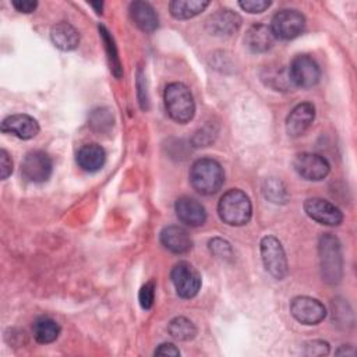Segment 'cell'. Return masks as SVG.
<instances>
[{"label": "cell", "instance_id": "6da1fadb", "mask_svg": "<svg viewBox=\"0 0 357 357\" xmlns=\"http://www.w3.org/2000/svg\"><path fill=\"white\" fill-rule=\"evenodd\" d=\"M318 257L321 278L328 284H336L343 276L342 245L336 236L324 233L318 240Z\"/></svg>", "mask_w": 357, "mask_h": 357}, {"label": "cell", "instance_id": "7a4b0ae2", "mask_svg": "<svg viewBox=\"0 0 357 357\" xmlns=\"http://www.w3.org/2000/svg\"><path fill=\"white\" fill-rule=\"evenodd\" d=\"M191 187L201 195L218 192L225 183L222 165L212 158L197 159L190 169Z\"/></svg>", "mask_w": 357, "mask_h": 357}, {"label": "cell", "instance_id": "3957f363", "mask_svg": "<svg viewBox=\"0 0 357 357\" xmlns=\"http://www.w3.org/2000/svg\"><path fill=\"white\" fill-rule=\"evenodd\" d=\"M218 215L220 220L229 226H244L252 216V205L250 197L238 190L226 191L218 204Z\"/></svg>", "mask_w": 357, "mask_h": 357}, {"label": "cell", "instance_id": "277c9868", "mask_svg": "<svg viewBox=\"0 0 357 357\" xmlns=\"http://www.w3.org/2000/svg\"><path fill=\"white\" fill-rule=\"evenodd\" d=\"M165 107L172 120L180 124L188 123L195 114V102L190 88L183 82H170L163 93Z\"/></svg>", "mask_w": 357, "mask_h": 357}, {"label": "cell", "instance_id": "5b68a950", "mask_svg": "<svg viewBox=\"0 0 357 357\" xmlns=\"http://www.w3.org/2000/svg\"><path fill=\"white\" fill-rule=\"evenodd\" d=\"M261 258L266 272L278 280L287 276L289 265L282 243L275 236H265L259 244Z\"/></svg>", "mask_w": 357, "mask_h": 357}, {"label": "cell", "instance_id": "8992f818", "mask_svg": "<svg viewBox=\"0 0 357 357\" xmlns=\"http://www.w3.org/2000/svg\"><path fill=\"white\" fill-rule=\"evenodd\" d=\"M170 279L181 298H192L201 289V275L187 261H180L172 268Z\"/></svg>", "mask_w": 357, "mask_h": 357}, {"label": "cell", "instance_id": "52a82bcc", "mask_svg": "<svg viewBox=\"0 0 357 357\" xmlns=\"http://www.w3.org/2000/svg\"><path fill=\"white\" fill-rule=\"evenodd\" d=\"M304 28H305V18L298 10L283 8V10H279L272 17L271 29L275 38L290 40L301 35Z\"/></svg>", "mask_w": 357, "mask_h": 357}, {"label": "cell", "instance_id": "ba28073f", "mask_svg": "<svg viewBox=\"0 0 357 357\" xmlns=\"http://www.w3.org/2000/svg\"><path fill=\"white\" fill-rule=\"evenodd\" d=\"M287 73L291 84L298 88H312L321 78L318 63L308 54H297L291 60Z\"/></svg>", "mask_w": 357, "mask_h": 357}, {"label": "cell", "instance_id": "9c48e42d", "mask_svg": "<svg viewBox=\"0 0 357 357\" xmlns=\"http://www.w3.org/2000/svg\"><path fill=\"white\" fill-rule=\"evenodd\" d=\"M290 314L303 325H318L326 317V308L314 297L297 296L290 301Z\"/></svg>", "mask_w": 357, "mask_h": 357}, {"label": "cell", "instance_id": "30bf717a", "mask_svg": "<svg viewBox=\"0 0 357 357\" xmlns=\"http://www.w3.org/2000/svg\"><path fill=\"white\" fill-rule=\"evenodd\" d=\"M293 166L297 174L308 181H321L329 174L331 170L329 162L324 156L312 152L298 153L294 158Z\"/></svg>", "mask_w": 357, "mask_h": 357}, {"label": "cell", "instance_id": "8fae6325", "mask_svg": "<svg viewBox=\"0 0 357 357\" xmlns=\"http://www.w3.org/2000/svg\"><path fill=\"white\" fill-rule=\"evenodd\" d=\"M53 163L43 151L28 152L21 162V173L31 183H45L52 176Z\"/></svg>", "mask_w": 357, "mask_h": 357}, {"label": "cell", "instance_id": "7c38bea8", "mask_svg": "<svg viewBox=\"0 0 357 357\" xmlns=\"http://www.w3.org/2000/svg\"><path fill=\"white\" fill-rule=\"evenodd\" d=\"M304 212L310 219L315 220L319 225L339 226L343 222L342 211L335 204L319 197L305 199Z\"/></svg>", "mask_w": 357, "mask_h": 357}, {"label": "cell", "instance_id": "4fadbf2b", "mask_svg": "<svg viewBox=\"0 0 357 357\" xmlns=\"http://www.w3.org/2000/svg\"><path fill=\"white\" fill-rule=\"evenodd\" d=\"M241 26V17L230 10L220 8L211 14L205 22L206 31L213 36H231Z\"/></svg>", "mask_w": 357, "mask_h": 357}, {"label": "cell", "instance_id": "5bb4252c", "mask_svg": "<svg viewBox=\"0 0 357 357\" xmlns=\"http://www.w3.org/2000/svg\"><path fill=\"white\" fill-rule=\"evenodd\" d=\"M315 119V107L310 102L298 103L291 109L286 119V131L289 137L298 138L301 137L312 124Z\"/></svg>", "mask_w": 357, "mask_h": 357}, {"label": "cell", "instance_id": "9a60e30c", "mask_svg": "<svg viewBox=\"0 0 357 357\" xmlns=\"http://www.w3.org/2000/svg\"><path fill=\"white\" fill-rule=\"evenodd\" d=\"M1 131L20 139H31L39 134V123L29 114H11L3 119Z\"/></svg>", "mask_w": 357, "mask_h": 357}, {"label": "cell", "instance_id": "2e32d148", "mask_svg": "<svg viewBox=\"0 0 357 357\" xmlns=\"http://www.w3.org/2000/svg\"><path fill=\"white\" fill-rule=\"evenodd\" d=\"M174 211L178 220L190 227L202 226L206 220L204 205L191 197H180L174 204Z\"/></svg>", "mask_w": 357, "mask_h": 357}, {"label": "cell", "instance_id": "e0dca14e", "mask_svg": "<svg viewBox=\"0 0 357 357\" xmlns=\"http://www.w3.org/2000/svg\"><path fill=\"white\" fill-rule=\"evenodd\" d=\"M276 38L271 29V26L265 24H254L251 25L244 36V43L247 49L252 53H265L272 49Z\"/></svg>", "mask_w": 357, "mask_h": 357}, {"label": "cell", "instance_id": "ac0fdd59", "mask_svg": "<svg viewBox=\"0 0 357 357\" xmlns=\"http://www.w3.org/2000/svg\"><path fill=\"white\" fill-rule=\"evenodd\" d=\"M159 237L162 245L173 254H185L192 247V240L187 230L176 225L163 227Z\"/></svg>", "mask_w": 357, "mask_h": 357}, {"label": "cell", "instance_id": "d6986e66", "mask_svg": "<svg viewBox=\"0 0 357 357\" xmlns=\"http://www.w3.org/2000/svg\"><path fill=\"white\" fill-rule=\"evenodd\" d=\"M128 14L134 25L142 32L151 33L159 26L158 14L155 8L146 1H132L128 7Z\"/></svg>", "mask_w": 357, "mask_h": 357}, {"label": "cell", "instance_id": "ffe728a7", "mask_svg": "<svg viewBox=\"0 0 357 357\" xmlns=\"http://www.w3.org/2000/svg\"><path fill=\"white\" fill-rule=\"evenodd\" d=\"M75 160L84 172L95 173L103 167L106 162V152L99 144H85L78 149Z\"/></svg>", "mask_w": 357, "mask_h": 357}, {"label": "cell", "instance_id": "44dd1931", "mask_svg": "<svg viewBox=\"0 0 357 357\" xmlns=\"http://www.w3.org/2000/svg\"><path fill=\"white\" fill-rule=\"evenodd\" d=\"M50 39L57 49L64 52L74 50L79 45L78 31L70 22L66 21H60L52 26Z\"/></svg>", "mask_w": 357, "mask_h": 357}, {"label": "cell", "instance_id": "7402d4cb", "mask_svg": "<svg viewBox=\"0 0 357 357\" xmlns=\"http://www.w3.org/2000/svg\"><path fill=\"white\" fill-rule=\"evenodd\" d=\"M60 332H61L60 325L50 317L42 315L33 321L32 333L38 343H42V344L53 343L59 337Z\"/></svg>", "mask_w": 357, "mask_h": 357}, {"label": "cell", "instance_id": "603a6c76", "mask_svg": "<svg viewBox=\"0 0 357 357\" xmlns=\"http://www.w3.org/2000/svg\"><path fill=\"white\" fill-rule=\"evenodd\" d=\"M209 1L206 0H173L169 3V10L176 20H188L201 14Z\"/></svg>", "mask_w": 357, "mask_h": 357}, {"label": "cell", "instance_id": "cb8c5ba5", "mask_svg": "<svg viewBox=\"0 0 357 357\" xmlns=\"http://www.w3.org/2000/svg\"><path fill=\"white\" fill-rule=\"evenodd\" d=\"M169 335L180 342H188L195 337L197 326L185 317H176L167 325Z\"/></svg>", "mask_w": 357, "mask_h": 357}, {"label": "cell", "instance_id": "d4e9b609", "mask_svg": "<svg viewBox=\"0 0 357 357\" xmlns=\"http://www.w3.org/2000/svg\"><path fill=\"white\" fill-rule=\"evenodd\" d=\"M264 197L272 204H286L289 201V191L286 184L278 177L265 178L262 184Z\"/></svg>", "mask_w": 357, "mask_h": 357}, {"label": "cell", "instance_id": "484cf974", "mask_svg": "<svg viewBox=\"0 0 357 357\" xmlns=\"http://www.w3.org/2000/svg\"><path fill=\"white\" fill-rule=\"evenodd\" d=\"M99 35H100V39L105 45V50H106V54H107L110 71L113 73V75L116 78H120L121 74H123V68H121L120 57H119V53H117V47L114 45L113 36L110 35V32L103 25H99Z\"/></svg>", "mask_w": 357, "mask_h": 357}, {"label": "cell", "instance_id": "4316f807", "mask_svg": "<svg viewBox=\"0 0 357 357\" xmlns=\"http://www.w3.org/2000/svg\"><path fill=\"white\" fill-rule=\"evenodd\" d=\"M113 114L107 107H98L89 114V126L96 132H107L113 127Z\"/></svg>", "mask_w": 357, "mask_h": 357}, {"label": "cell", "instance_id": "83f0119b", "mask_svg": "<svg viewBox=\"0 0 357 357\" xmlns=\"http://www.w3.org/2000/svg\"><path fill=\"white\" fill-rule=\"evenodd\" d=\"M208 247H209V251L218 257V258H222V259H229L233 257V250H231V245L227 240L225 238H220V237H213L212 240H209L208 243Z\"/></svg>", "mask_w": 357, "mask_h": 357}, {"label": "cell", "instance_id": "f1b7e54d", "mask_svg": "<svg viewBox=\"0 0 357 357\" xmlns=\"http://www.w3.org/2000/svg\"><path fill=\"white\" fill-rule=\"evenodd\" d=\"M155 290H156V284L153 280L146 282L145 284H142V287L139 289L138 293V300H139V305L144 310H151L155 301Z\"/></svg>", "mask_w": 357, "mask_h": 357}, {"label": "cell", "instance_id": "f546056e", "mask_svg": "<svg viewBox=\"0 0 357 357\" xmlns=\"http://www.w3.org/2000/svg\"><path fill=\"white\" fill-rule=\"evenodd\" d=\"M145 75L141 67L137 70V93H138V102L142 110H148L149 107V99H148V92H146V85H145Z\"/></svg>", "mask_w": 357, "mask_h": 357}, {"label": "cell", "instance_id": "4dcf8cb0", "mask_svg": "<svg viewBox=\"0 0 357 357\" xmlns=\"http://www.w3.org/2000/svg\"><path fill=\"white\" fill-rule=\"evenodd\" d=\"M272 1L269 0H241L238 1V6L251 14H259L264 13L266 8H269Z\"/></svg>", "mask_w": 357, "mask_h": 357}, {"label": "cell", "instance_id": "1f68e13d", "mask_svg": "<svg viewBox=\"0 0 357 357\" xmlns=\"http://www.w3.org/2000/svg\"><path fill=\"white\" fill-rule=\"evenodd\" d=\"M307 356H326L329 354V344L325 340H311L304 344Z\"/></svg>", "mask_w": 357, "mask_h": 357}, {"label": "cell", "instance_id": "d6a6232c", "mask_svg": "<svg viewBox=\"0 0 357 357\" xmlns=\"http://www.w3.org/2000/svg\"><path fill=\"white\" fill-rule=\"evenodd\" d=\"M13 173V160L6 149H0V177L6 180Z\"/></svg>", "mask_w": 357, "mask_h": 357}, {"label": "cell", "instance_id": "836d02e7", "mask_svg": "<svg viewBox=\"0 0 357 357\" xmlns=\"http://www.w3.org/2000/svg\"><path fill=\"white\" fill-rule=\"evenodd\" d=\"M13 7L24 14H29L32 11H35V8L38 7V1H32V0H13L11 1Z\"/></svg>", "mask_w": 357, "mask_h": 357}, {"label": "cell", "instance_id": "e575fe53", "mask_svg": "<svg viewBox=\"0 0 357 357\" xmlns=\"http://www.w3.org/2000/svg\"><path fill=\"white\" fill-rule=\"evenodd\" d=\"M155 356H172V357H178L180 350L173 344V343H162L158 346L155 350Z\"/></svg>", "mask_w": 357, "mask_h": 357}, {"label": "cell", "instance_id": "d590c367", "mask_svg": "<svg viewBox=\"0 0 357 357\" xmlns=\"http://www.w3.org/2000/svg\"><path fill=\"white\" fill-rule=\"evenodd\" d=\"M336 354H349V356H353V354H354V349H353L350 344H343L342 349L336 350Z\"/></svg>", "mask_w": 357, "mask_h": 357}, {"label": "cell", "instance_id": "8d00e7d4", "mask_svg": "<svg viewBox=\"0 0 357 357\" xmlns=\"http://www.w3.org/2000/svg\"><path fill=\"white\" fill-rule=\"evenodd\" d=\"M91 7H93L95 11H96L98 14H100V13H102V8H103V3H91Z\"/></svg>", "mask_w": 357, "mask_h": 357}]
</instances>
